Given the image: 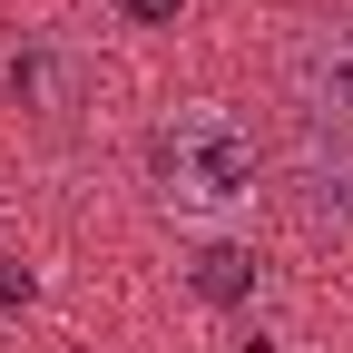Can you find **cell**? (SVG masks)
Masks as SVG:
<instances>
[{"instance_id":"obj_4","label":"cell","mask_w":353,"mask_h":353,"mask_svg":"<svg viewBox=\"0 0 353 353\" xmlns=\"http://www.w3.org/2000/svg\"><path fill=\"white\" fill-rule=\"evenodd\" d=\"M0 79H10V99L30 118H50V128H69L88 108V59L69 50V39H20V50L0 59Z\"/></svg>"},{"instance_id":"obj_3","label":"cell","mask_w":353,"mask_h":353,"mask_svg":"<svg viewBox=\"0 0 353 353\" xmlns=\"http://www.w3.org/2000/svg\"><path fill=\"white\" fill-rule=\"evenodd\" d=\"M285 206L314 236H353V138L294 128V148H285Z\"/></svg>"},{"instance_id":"obj_1","label":"cell","mask_w":353,"mask_h":353,"mask_svg":"<svg viewBox=\"0 0 353 353\" xmlns=\"http://www.w3.org/2000/svg\"><path fill=\"white\" fill-rule=\"evenodd\" d=\"M148 176H157V206L176 226H236L255 206V138L236 108H176L157 138H148Z\"/></svg>"},{"instance_id":"obj_6","label":"cell","mask_w":353,"mask_h":353,"mask_svg":"<svg viewBox=\"0 0 353 353\" xmlns=\"http://www.w3.org/2000/svg\"><path fill=\"white\" fill-rule=\"evenodd\" d=\"M30 294H39V275H30V265H0V314H20Z\"/></svg>"},{"instance_id":"obj_7","label":"cell","mask_w":353,"mask_h":353,"mask_svg":"<svg viewBox=\"0 0 353 353\" xmlns=\"http://www.w3.org/2000/svg\"><path fill=\"white\" fill-rule=\"evenodd\" d=\"M128 20H176V0H128Z\"/></svg>"},{"instance_id":"obj_2","label":"cell","mask_w":353,"mask_h":353,"mask_svg":"<svg viewBox=\"0 0 353 353\" xmlns=\"http://www.w3.org/2000/svg\"><path fill=\"white\" fill-rule=\"evenodd\" d=\"M285 88H294L304 128L353 138V20H304L285 50Z\"/></svg>"},{"instance_id":"obj_5","label":"cell","mask_w":353,"mask_h":353,"mask_svg":"<svg viewBox=\"0 0 353 353\" xmlns=\"http://www.w3.org/2000/svg\"><path fill=\"white\" fill-rule=\"evenodd\" d=\"M187 285H196L206 304H245V294H255V255H245V245H226V236H206V245H196V265H187Z\"/></svg>"}]
</instances>
